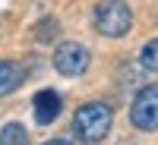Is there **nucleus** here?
I'll return each instance as SVG.
<instances>
[{"mask_svg":"<svg viewBox=\"0 0 158 145\" xmlns=\"http://www.w3.org/2000/svg\"><path fill=\"white\" fill-rule=\"evenodd\" d=\"M111 123H114V111L108 107V104H101V101H92V104H82V107L76 111V117H73V136L79 142L95 145V142H101L104 136H108Z\"/></svg>","mask_w":158,"mask_h":145,"instance_id":"f257e3e1","label":"nucleus"},{"mask_svg":"<svg viewBox=\"0 0 158 145\" xmlns=\"http://www.w3.org/2000/svg\"><path fill=\"white\" fill-rule=\"evenodd\" d=\"M92 25H95L98 35L108 38H123L133 25V10H130L123 0H101L92 13Z\"/></svg>","mask_w":158,"mask_h":145,"instance_id":"f03ea898","label":"nucleus"},{"mask_svg":"<svg viewBox=\"0 0 158 145\" xmlns=\"http://www.w3.org/2000/svg\"><path fill=\"white\" fill-rule=\"evenodd\" d=\"M130 120H133V126L146 129V133H155L158 129V85H146L133 98V104H130Z\"/></svg>","mask_w":158,"mask_h":145,"instance_id":"7ed1b4c3","label":"nucleus"},{"mask_svg":"<svg viewBox=\"0 0 158 145\" xmlns=\"http://www.w3.org/2000/svg\"><path fill=\"white\" fill-rule=\"evenodd\" d=\"M89 47L79 44V41H63L54 50V70L60 76H82L89 70Z\"/></svg>","mask_w":158,"mask_h":145,"instance_id":"20e7f679","label":"nucleus"},{"mask_svg":"<svg viewBox=\"0 0 158 145\" xmlns=\"http://www.w3.org/2000/svg\"><path fill=\"white\" fill-rule=\"evenodd\" d=\"M32 104H35V123H41V126L54 123L57 117H60V95H57L54 88H41Z\"/></svg>","mask_w":158,"mask_h":145,"instance_id":"39448f33","label":"nucleus"},{"mask_svg":"<svg viewBox=\"0 0 158 145\" xmlns=\"http://www.w3.org/2000/svg\"><path fill=\"white\" fill-rule=\"evenodd\" d=\"M25 82V70L13 60H0V98L3 95H13L19 85Z\"/></svg>","mask_w":158,"mask_h":145,"instance_id":"423d86ee","label":"nucleus"},{"mask_svg":"<svg viewBox=\"0 0 158 145\" xmlns=\"http://www.w3.org/2000/svg\"><path fill=\"white\" fill-rule=\"evenodd\" d=\"M0 145H29V133L22 123H6L0 129Z\"/></svg>","mask_w":158,"mask_h":145,"instance_id":"0eeeda50","label":"nucleus"},{"mask_svg":"<svg viewBox=\"0 0 158 145\" xmlns=\"http://www.w3.org/2000/svg\"><path fill=\"white\" fill-rule=\"evenodd\" d=\"M139 60H142V66H146V70H155V73H158V38H155V41H149L146 47H142Z\"/></svg>","mask_w":158,"mask_h":145,"instance_id":"6e6552de","label":"nucleus"},{"mask_svg":"<svg viewBox=\"0 0 158 145\" xmlns=\"http://www.w3.org/2000/svg\"><path fill=\"white\" fill-rule=\"evenodd\" d=\"M44 145H73V142H67V139H51V142H44Z\"/></svg>","mask_w":158,"mask_h":145,"instance_id":"1a4fd4ad","label":"nucleus"}]
</instances>
